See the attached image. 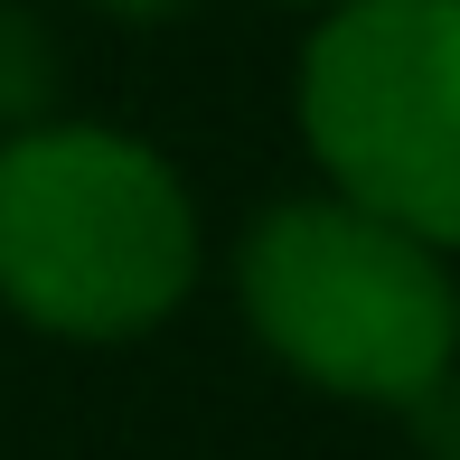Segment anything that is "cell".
Returning a JSON list of instances; mask_svg holds the SVG:
<instances>
[{"label":"cell","mask_w":460,"mask_h":460,"mask_svg":"<svg viewBox=\"0 0 460 460\" xmlns=\"http://www.w3.org/2000/svg\"><path fill=\"white\" fill-rule=\"evenodd\" d=\"M198 282V207L179 170L103 122L0 141V301L57 339H141Z\"/></svg>","instance_id":"1"},{"label":"cell","mask_w":460,"mask_h":460,"mask_svg":"<svg viewBox=\"0 0 460 460\" xmlns=\"http://www.w3.org/2000/svg\"><path fill=\"white\" fill-rule=\"evenodd\" d=\"M235 301L301 385L348 404L413 413L460 358L451 263L339 188L263 207L235 254Z\"/></svg>","instance_id":"2"},{"label":"cell","mask_w":460,"mask_h":460,"mask_svg":"<svg viewBox=\"0 0 460 460\" xmlns=\"http://www.w3.org/2000/svg\"><path fill=\"white\" fill-rule=\"evenodd\" d=\"M103 10H113V19H179L188 0H103Z\"/></svg>","instance_id":"6"},{"label":"cell","mask_w":460,"mask_h":460,"mask_svg":"<svg viewBox=\"0 0 460 460\" xmlns=\"http://www.w3.org/2000/svg\"><path fill=\"white\" fill-rule=\"evenodd\" d=\"M291 10H339V0H291Z\"/></svg>","instance_id":"7"},{"label":"cell","mask_w":460,"mask_h":460,"mask_svg":"<svg viewBox=\"0 0 460 460\" xmlns=\"http://www.w3.org/2000/svg\"><path fill=\"white\" fill-rule=\"evenodd\" d=\"M413 432H423V451L432 460H460V358H451V376L413 404Z\"/></svg>","instance_id":"5"},{"label":"cell","mask_w":460,"mask_h":460,"mask_svg":"<svg viewBox=\"0 0 460 460\" xmlns=\"http://www.w3.org/2000/svg\"><path fill=\"white\" fill-rule=\"evenodd\" d=\"M48 103H57V38L48 19L0 0V122L29 132V122H48Z\"/></svg>","instance_id":"4"},{"label":"cell","mask_w":460,"mask_h":460,"mask_svg":"<svg viewBox=\"0 0 460 460\" xmlns=\"http://www.w3.org/2000/svg\"><path fill=\"white\" fill-rule=\"evenodd\" d=\"M301 141L339 198L460 254V0H339L301 48Z\"/></svg>","instance_id":"3"}]
</instances>
